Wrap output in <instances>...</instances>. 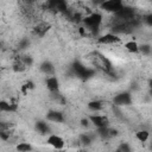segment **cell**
Here are the masks:
<instances>
[{"instance_id": "cell-1", "label": "cell", "mask_w": 152, "mask_h": 152, "mask_svg": "<svg viewBox=\"0 0 152 152\" xmlns=\"http://www.w3.org/2000/svg\"><path fill=\"white\" fill-rule=\"evenodd\" d=\"M83 23L86 25V34H96L99 31V26L102 23V15L100 13H91L83 19Z\"/></svg>"}, {"instance_id": "cell-2", "label": "cell", "mask_w": 152, "mask_h": 152, "mask_svg": "<svg viewBox=\"0 0 152 152\" xmlns=\"http://www.w3.org/2000/svg\"><path fill=\"white\" fill-rule=\"evenodd\" d=\"M71 69H72V71L75 72V75H76L77 77L82 78V80H88L89 77H91V76L94 75V71H93V70L86 68V66H84L83 64H81L80 62H75V63L72 64Z\"/></svg>"}, {"instance_id": "cell-3", "label": "cell", "mask_w": 152, "mask_h": 152, "mask_svg": "<svg viewBox=\"0 0 152 152\" xmlns=\"http://www.w3.org/2000/svg\"><path fill=\"white\" fill-rule=\"evenodd\" d=\"M94 63H95V65H97L100 69H102L106 72H110L112 71V63H110V61L107 57H104L103 55L99 53V52L94 53Z\"/></svg>"}, {"instance_id": "cell-4", "label": "cell", "mask_w": 152, "mask_h": 152, "mask_svg": "<svg viewBox=\"0 0 152 152\" xmlns=\"http://www.w3.org/2000/svg\"><path fill=\"white\" fill-rule=\"evenodd\" d=\"M114 15H115V19L121 20V21H126V23H128V21H131L132 19L135 18L134 10L131 8V7H126V6H124L116 13H114Z\"/></svg>"}, {"instance_id": "cell-5", "label": "cell", "mask_w": 152, "mask_h": 152, "mask_svg": "<svg viewBox=\"0 0 152 152\" xmlns=\"http://www.w3.org/2000/svg\"><path fill=\"white\" fill-rule=\"evenodd\" d=\"M100 7L107 12L116 13L119 10H121L124 7V5H122V0H106L101 4Z\"/></svg>"}, {"instance_id": "cell-6", "label": "cell", "mask_w": 152, "mask_h": 152, "mask_svg": "<svg viewBox=\"0 0 152 152\" xmlns=\"http://www.w3.org/2000/svg\"><path fill=\"white\" fill-rule=\"evenodd\" d=\"M46 8L53 12H66V2L65 0H48L46 1Z\"/></svg>"}, {"instance_id": "cell-7", "label": "cell", "mask_w": 152, "mask_h": 152, "mask_svg": "<svg viewBox=\"0 0 152 152\" xmlns=\"http://www.w3.org/2000/svg\"><path fill=\"white\" fill-rule=\"evenodd\" d=\"M113 102L115 106H127V104H131L132 102V97L129 95V93H120L118 95L114 96L113 99Z\"/></svg>"}, {"instance_id": "cell-8", "label": "cell", "mask_w": 152, "mask_h": 152, "mask_svg": "<svg viewBox=\"0 0 152 152\" xmlns=\"http://www.w3.org/2000/svg\"><path fill=\"white\" fill-rule=\"evenodd\" d=\"M89 120L96 127H106L109 124V120H108V118L106 115H90Z\"/></svg>"}, {"instance_id": "cell-9", "label": "cell", "mask_w": 152, "mask_h": 152, "mask_svg": "<svg viewBox=\"0 0 152 152\" xmlns=\"http://www.w3.org/2000/svg\"><path fill=\"white\" fill-rule=\"evenodd\" d=\"M48 144L51 145L52 147L57 148V150H61V148H63V146H64V140H63L59 135L51 134V135L48 138Z\"/></svg>"}, {"instance_id": "cell-10", "label": "cell", "mask_w": 152, "mask_h": 152, "mask_svg": "<svg viewBox=\"0 0 152 152\" xmlns=\"http://www.w3.org/2000/svg\"><path fill=\"white\" fill-rule=\"evenodd\" d=\"M119 40H120V38L115 33H107L104 36H101L97 39V42L100 44H113V43H116Z\"/></svg>"}, {"instance_id": "cell-11", "label": "cell", "mask_w": 152, "mask_h": 152, "mask_svg": "<svg viewBox=\"0 0 152 152\" xmlns=\"http://www.w3.org/2000/svg\"><path fill=\"white\" fill-rule=\"evenodd\" d=\"M46 119L49 121H52V122H57V124H61L64 121V118H63V114L61 112H57V110H50L48 114H46Z\"/></svg>"}, {"instance_id": "cell-12", "label": "cell", "mask_w": 152, "mask_h": 152, "mask_svg": "<svg viewBox=\"0 0 152 152\" xmlns=\"http://www.w3.org/2000/svg\"><path fill=\"white\" fill-rule=\"evenodd\" d=\"M46 87H48V89H49L51 93H56V91H58L59 82H58L57 77L51 76V77L46 78Z\"/></svg>"}, {"instance_id": "cell-13", "label": "cell", "mask_w": 152, "mask_h": 152, "mask_svg": "<svg viewBox=\"0 0 152 152\" xmlns=\"http://www.w3.org/2000/svg\"><path fill=\"white\" fill-rule=\"evenodd\" d=\"M49 28H50V25H49V24H46V23H40V24H38V25L34 27V33H36L37 36H39V37H43V36L49 31Z\"/></svg>"}, {"instance_id": "cell-14", "label": "cell", "mask_w": 152, "mask_h": 152, "mask_svg": "<svg viewBox=\"0 0 152 152\" xmlns=\"http://www.w3.org/2000/svg\"><path fill=\"white\" fill-rule=\"evenodd\" d=\"M53 65L51 64V62H49V61H45V62H43L42 64H40V71L42 72H44V74H46V75H51V74H53Z\"/></svg>"}, {"instance_id": "cell-15", "label": "cell", "mask_w": 152, "mask_h": 152, "mask_svg": "<svg viewBox=\"0 0 152 152\" xmlns=\"http://www.w3.org/2000/svg\"><path fill=\"white\" fill-rule=\"evenodd\" d=\"M36 129L40 133V134H49L50 133V127L46 122L44 121H38L36 124Z\"/></svg>"}, {"instance_id": "cell-16", "label": "cell", "mask_w": 152, "mask_h": 152, "mask_svg": "<svg viewBox=\"0 0 152 152\" xmlns=\"http://www.w3.org/2000/svg\"><path fill=\"white\" fill-rule=\"evenodd\" d=\"M15 104H11V103H7L6 101H1L0 102V109L1 112H12V110H15Z\"/></svg>"}, {"instance_id": "cell-17", "label": "cell", "mask_w": 152, "mask_h": 152, "mask_svg": "<svg viewBox=\"0 0 152 152\" xmlns=\"http://www.w3.org/2000/svg\"><path fill=\"white\" fill-rule=\"evenodd\" d=\"M125 48L129 51V52H139V45L135 43V42H133V40H131V42H127L126 44H125Z\"/></svg>"}, {"instance_id": "cell-18", "label": "cell", "mask_w": 152, "mask_h": 152, "mask_svg": "<svg viewBox=\"0 0 152 152\" xmlns=\"http://www.w3.org/2000/svg\"><path fill=\"white\" fill-rule=\"evenodd\" d=\"M148 135H150V133H148L147 131H138V132L135 133V137H137V139H138L140 142L147 141Z\"/></svg>"}, {"instance_id": "cell-19", "label": "cell", "mask_w": 152, "mask_h": 152, "mask_svg": "<svg viewBox=\"0 0 152 152\" xmlns=\"http://www.w3.org/2000/svg\"><path fill=\"white\" fill-rule=\"evenodd\" d=\"M88 108L90 109V110H100V109H102V102L101 101H90L89 103H88Z\"/></svg>"}, {"instance_id": "cell-20", "label": "cell", "mask_w": 152, "mask_h": 152, "mask_svg": "<svg viewBox=\"0 0 152 152\" xmlns=\"http://www.w3.org/2000/svg\"><path fill=\"white\" fill-rule=\"evenodd\" d=\"M97 134H99L101 138H109L110 134H109V128H108V126H106V127H97Z\"/></svg>"}, {"instance_id": "cell-21", "label": "cell", "mask_w": 152, "mask_h": 152, "mask_svg": "<svg viewBox=\"0 0 152 152\" xmlns=\"http://www.w3.org/2000/svg\"><path fill=\"white\" fill-rule=\"evenodd\" d=\"M31 150H32V146L27 142H21L17 146V151H19V152H27V151H31Z\"/></svg>"}, {"instance_id": "cell-22", "label": "cell", "mask_w": 152, "mask_h": 152, "mask_svg": "<svg viewBox=\"0 0 152 152\" xmlns=\"http://www.w3.org/2000/svg\"><path fill=\"white\" fill-rule=\"evenodd\" d=\"M80 141H81L83 145H90L91 138H90V135H88V134H81V135H80Z\"/></svg>"}, {"instance_id": "cell-23", "label": "cell", "mask_w": 152, "mask_h": 152, "mask_svg": "<svg viewBox=\"0 0 152 152\" xmlns=\"http://www.w3.org/2000/svg\"><path fill=\"white\" fill-rule=\"evenodd\" d=\"M139 51L144 55H150L151 53V46L147 45V44H142V45L139 46Z\"/></svg>"}, {"instance_id": "cell-24", "label": "cell", "mask_w": 152, "mask_h": 152, "mask_svg": "<svg viewBox=\"0 0 152 152\" xmlns=\"http://www.w3.org/2000/svg\"><path fill=\"white\" fill-rule=\"evenodd\" d=\"M34 88V84H33V82H31V81H28V82H26L24 86H23V91L24 93H26L27 90H31V89H33Z\"/></svg>"}, {"instance_id": "cell-25", "label": "cell", "mask_w": 152, "mask_h": 152, "mask_svg": "<svg viewBox=\"0 0 152 152\" xmlns=\"http://www.w3.org/2000/svg\"><path fill=\"white\" fill-rule=\"evenodd\" d=\"M118 151H124V152H129L131 151V147L128 146V144H126V142H122L120 146H119V148H118Z\"/></svg>"}, {"instance_id": "cell-26", "label": "cell", "mask_w": 152, "mask_h": 152, "mask_svg": "<svg viewBox=\"0 0 152 152\" xmlns=\"http://www.w3.org/2000/svg\"><path fill=\"white\" fill-rule=\"evenodd\" d=\"M23 62L26 64V66H27V65H31V64H32V58H31L30 56H25V57L23 58Z\"/></svg>"}, {"instance_id": "cell-27", "label": "cell", "mask_w": 152, "mask_h": 152, "mask_svg": "<svg viewBox=\"0 0 152 152\" xmlns=\"http://www.w3.org/2000/svg\"><path fill=\"white\" fill-rule=\"evenodd\" d=\"M144 20H145V23H146L147 25L152 26V14H150V15H146Z\"/></svg>"}, {"instance_id": "cell-28", "label": "cell", "mask_w": 152, "mask_h": 152, "mask_svg": "<svg viewBox=\"0 0 152 152\" xmlns=\"http://www.w3.org/2000/svg\"><path fill=\"white\" fill-rule=\"evenodd\" d=\"M27 44H28V42L26 40V39H24V40H21V43H20V49H24V48H26L27 46Z\"/></svg>"}, {"instance_id": "cell-29", "label": "cell", "mask_w": 152, "mask_h": 152, "mask_svg": "<svg viewBox=\"0 0 152 152\" xmlns=\"http://www.w3.org/2000/svg\"><path fill=\"white\" fill-rule=\"evenodd\" d=\"M103 1H106V0H93V2H94V4H96V5H100V6H101V4H102Z\"/></svg>"}, {"instance_id": "cell-30", "label": "cell", "mask_w": 152, "mask_h": 152, "mask_svg": "<svg viewBox=\"0 0 152 152\" xmlns=\"http://www.w3.org/2000/svg\"><path fill=\"white\" fill-rule=\"evenodd\" d=\"M81 124H82V126H88V120L83 119V120H81Z\"/></svg>"}, {"instance_id": "cell-31", "label": "cell", "mask_w": 152, "mask_h": 152, "mask_svg": "<svg viewBox=\"0 0 152 152\" xmlns=\"http://www.w3.org/2000/svg\"><path fill=\"white\" fill-rule=\"evenodd\" d=\"M148 84H150V89H152V80L150 81V83H148Z\"/></svg>"}, {"instance_id": "cell-32", "label": "cell", "mask_w": 152, "mask_h": 152, "mask_svg": "<svg viewBox=\"0 0 152 152\" xmlns=\"http://www.w3.org/2000/svg\"><path fill=\"white\" fill-rule=\"evenodd\" d=\"M26 1H28V2H33L34 0H26Z\"/></svg>"}, {"instance_id": "cell-33", "label": "cell", "mask_w": 152, "mask_h": 152, "mask_svg": "<svg viewBox=\"0 0 152 152\" xmlns=\"http://www.w3.org/2000/svg\"><path fill=\"white\" fill-rule=\"evenodd\" d=\"M150 94H151V96H152V89H150Z\"/></svg>"}]
</instances>
